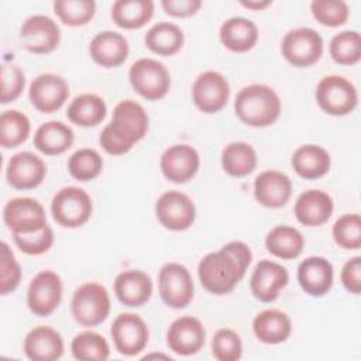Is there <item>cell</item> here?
Returning <instances> with one entry per match:
<instances>
[{
    "label": "cell",
    "instance_id": "b9f144b4",
    "mask_svg": "<svg viewBox=\"0 0 361 361\" xmlns=\"http://www.w3.org/2000/svg\"><path fill=\"white\" fill-rule=\"evenodd\" d=\"M310 10L314 20L326 27L343 25L350 14L347 3L341 0H314Z\"/></svg>",
    "mask_w": 361,
    "mask_h": 361
},
{
    "label": "cell",
    "instance_id": "2e32d148",
    "mask_svg": "<svg viewBox=\"0 0 361 361\" xmlns=\"http://www.w3.org/2000/svg\"><path fill=\"white\" fill-rule=\"evenodd\" d=\"M28 96L38 111L54 113L66 102L69 96V86L59 75L41 73L31 82Z\"/></svg>",
    "mask_w": 361,
    "mask_h": 361
},
{
    "label": "cell",
    "instance_id": "7dc6e473",
    "mask_svg": "<svg viewBox=\"0 0 361 361\" xmlns=\"http://www.w3.org/2000/svg\"><path fill=\"white\" fill-rule=\"evenodd\" d=\"M343 286L353 295H360L361 292V257H353L348 259L340 274Z\"/></svg>",
    "mask_w": 361,
    "mask_h": 361
},
{
    "label": "cell",
    "instance_id": "7bdbcfd3",
    "mask_svg": "<svg viewBox=\"0 0 361 361\" xmlns=\"http://www.w3.org/2000/svg\"><path fill=\"white\" fill-rule=\"evenodd\" d=\"M212 354L219 361H237L243 354L240 336L231 329H220L212 338Z\"/></svg>",
    "mask_w": 361,
    "mask_h": 361
},
{
    "label": "cell",
    "instance_id": "cb8c5ba5",
    "mask_svg": "<svg viewBox=\"0 0 361 361\" xmlns=\"http://www.w3.org/2000/svg\"><path fill=\"white\" fill-rule=\"evenodd\" d=\"M130 52L124 35L116 31H102L93 37L89 45L92 59L104 68H116L124 63Z\"/></svg>",
    "mask_w": 361,
    "mask_h": 361
},
{
    "label": "cell",
    "instance_id": "8fae6325",
    "mask_svg": "<svg viewBox=\"0 0 361 361\" xmlns=\"http://www.w3.org/2000/svg\"><path fill=\"white\" fill-rule=\"evenodd\" d=\"M3 220L11 233H35L47 226V214L42 204L32 197H14L3 210Z\"/></svg>",
    "mask_w": 361,
    "mask_h": 361
},
{
    "label": "cell",
    "instance_id": "484cf974",
    "mask_svg": "<svg viewBox=\"0 0 361 361\" xmlns=\"http://www.w3.org/2000/svg\"><path fill=\"white\" fill-rule=\"evenodd\" d=\"M114 292L124 306L138 307L149 300L152 295V281L140 269H128L116 276Z\"/></svg>",
    "mask_w": 361,
    "mask_h": 361
},
{
    "label": "cell",
    "instance_id": "6da1fadb",
    "mask_svg": "<svg viewBox=\"0 0 361 361\" xmlns=\"http://www.w3.org/2000/svg\"><path fill=\"white\" fill-rule=\"evenodd\" d=\"M251 259V250L243 241H231L220 251L209 252L197 267L202 286L213 295L230 293L244 278Z\"/></svg>",
    "mask_w": 361,
    "mask_h": 361
},
{
    "label": "cell",
    "instance_id": "277c9868",
    "mask_svg": "<svg viewBox=\"0 0 361 361\" xmlns=\"http://www.w3.org/2000/svg\"><path fill=\"white\" fill-rule=\"evenodd\" d=\"M128 79L133 89L151 102L165 97L171 87L168 69L162 62L152 58L135 61L128 71Z\"/></svg>",
    "mask_w": 361,
    "mask_h": 361
},
{
    "label": "cell",
    "instance_id": "7c38bea8",
    "mask_svg": "<svg viewBox=\"0 0 361 361\" xmlns=\"http://www.w3.org/2000/svg\"><path fill=\"white\" fill-rule=\"evenodd\" d=\"M62 281L54 271H41L30 282L27 305L39 317L49 316L61 303Z\"/></svg>",
    "mask_w": 361,
    "mask_h": 361
},
{
    "label": "cell",
    "instance_id": "f1b7e54d",
    "mask_svg": "<svg viewBox=\"0 0 361 361\" xmlns=\"http://www.w3.org/2000/svg\"><path fill=\"white\" fill-rule=\"evenodd\" d=\"M75 140L72 128L62 121L41 124L34 134V147L45 155H59L68 151Z\"/></svg>",
    "mask_w": 361,
    "mask_h": 361
},
{
    "label": "cell",
    "instance_id": "603a6c76",
    "mask_svg": "<svg viewBox=\"0 0 361 361\" xmlns=\"http://www.w3.org/2000/svg\"><path fill=\"white\" fill-rule=\"evenodd\" d=\"M333 209V199L327 192L309 189L298 196L295 203V216L300 224L317 227L331 217Z\"/></svg>",
    "mask_w": 361,
    "mask_h": 361
},
{
    "label": "cell",
    "instance_id": "5b68a950",
    "mask_svg": "<svg viewBox=\"0 0 361 361\" xmlns=\"http://www.w3.org/2000/svg\"><path fill=\"white\" fill-rule=\"evenodd\" d=\"M316 102L330 116H345L355 109L358 93L344 76L329 75L320 79L316 86Z\"/></svg>",
    "mask_w": 361,
    "mask_h": 361
},
{
    "label": "cell",
    "instance_id": "30bf717a",
    "mask_svg": "<svg viewBox=\"0 0 361 361\" xmlns=\"http://www.w3.org/2000/svg\"><path fill=\"white\" fill-rule=\"evenodd\" d=\"M155 214L165 228L183 231L193 224L196 209L188 195L179 190H169L158 197L155 203Z\"/></svg>",
    "mask_w": 361,
    "mask_h": 361
},
{
    "label": "cell",
    "instance_id": "7a4b0ae2",
    "mask_svg": "<svg viewBox=\"0 0 361 361\" xmlns=\"http://www.w3.org/2000/svg\"><path fill=\"white\" fill-rule=\"evenodd\" d=\"M234 111L250 127H268L281 114V100L272 87L254 83L243 87L237 93Z\"/></svg>",
    "mask_w": 361,
    "mask_h": 361
},
{
    "label": "cell",
    "instance_id": "60d3db41",
    "mask_svg": "<svg viewBox=\"0 0 361 361\" xmlns=\"http://www.w3.org/2000/svg\"><path fill=\"white\" fill-rule=\"evenodd\" d=\"M334 243L344 250H358L361 247V217L348 213L338 217L333 226Z\"/></svg>",
    "mask_w": 361,
    "mask_h": 361
},
{
    "label": "cell",
    "instance_id": "52a82bcc",
    "mask_svg": "<svg viewBox=\"0 0 361 361\" xmlns=\"http://www.w3.org/2000/svg\"><path fill=\"white\" fill-rule=\"evenodd\" d=\"M282 56L293 66L307 68L316 63L323 54L322 35L309 27L290 30L281 44Z\"/></svg>",
    "mask_w": 361,
    "mask_h": 361
},
{
    "label": "cell",
    "instance_id": "ac0fdd59",
    "mask_svg": "<svg viewBox=\"0 0 361 361\" xmlns=\"http://www.w3.org/2000/svg\"><path fill=\"white\" fill-rule=\"evenodd\" d=\"M206 340L202 322L193 316H182L173 320L166 331L169 350L179 355H192L200 351Z\"/></svg>",
    "mask_w": 361,
    "mask_h": 361
},
{
    "label": "cell",
    "instance_id": "681fc988",
    "mask_svg": "<svg viewBox=\"0 0 361 361\" xmlns=\"http://www.w3.org/2000/svg\"><path fill=\"white\" fill-rule=\"evenodd\" d=\"M99 142L102 145V148L110 154V155H123L126 152H128L133 147L121 142L113 133L111 130L109 128V126H106L103 128V131L100 133V138H99Z\"/></svg>",
    "mask_w": 361,
    "mask_h": 361
},
{
    "label": "cell",
    "instance_id": "4316f807",
    "mask_svg": "<svg viewBox=\"0 0 361 361\" xmlns=\"http://www.w3.org/2000/svg\"><path fill=\"white\" fill-rule=\"evenodd\" d=\"M252 330L259 341L279 344L290 336L292 322L286 313L278 309H265L254 317Z\"/></svg>",
    "mask_w": 361,
    "mask_h": 361
},
{
    "label": "cell",
    "instance_id": "ba28073f",
    "mask_svg": "<svg viewBox=\"0 0 361 361\" xmlns=\"http://www.w3.org/2000/svg\"><path fill=\"white\" fill-rule=\"evenodd\" d=\"M158 289L162 302L172 309L186 307L195 293L190 272L185 265L178 262H168L161 268Z\"/></svg>",
    "mask_w": 361,
    "mask_h": 361
},
{
    "label": "cell",
    "instance_id": "8d00e7d4",
    "mask_svg": "<svg viewBox=\"0 0 361 361\" xmlns=\"http://www.w3.org/2000/svg\"><path fill=\"white\" fill-rule=\"evenodd\" d=\"M72 355L82 361H104L110 355V347L103 336L94 331H82L71 343Z\"/></svg>",
    "mask_w": 361,
    "mask_h": 361
},
{
    "label": "cell",
    "instance_id": "d6986e66",
    "mask_svg": "<svg viewBox=\"0 0 361 361\" xmlns=\"http://www.w3.org/2000/svg\"><path fill=\"white\" fill-rule=\"evenodd\" d=\"M289 275L285 267L274 261L262 259L259 261L250 278L251 293L264 303L274 302L279 290L288 285Z\"/></svg>",
    "mask_w": 361,
    "mask_h": 361
},
{
    "label": "cell",
    "instance_id": "d4e9b609",
    "mask_svg": "<svg viewBox=\"0 0 361 361\" xmlns=\"http://www.w3.org/2000/svg\"><path fill=\"white\" fill-rule=\"evenodd\" d=\"M23 348L32 361H54L63 354V340L52 327L38 326L27 333Z\"/></svg>",
    "mask_w": 361,
    "mask_h": 361
},
{
    "label": "cell",
    "instance_id": "5bb4252c",
    "mask_svg": "<svg viewBox=\"0 0 361 361\" xmlns=\"http://www.w3.org/2000/svg\"><path fill=\"white\" fill-rule=\"evenodd\" d=\"M20 39L23 47L32 54H49L59 45L61 28L48 16L34 14L23 23Z\"/></svg>",
    "mask_w": 361,
    "mask_h": 361
},
{
    "label": "cell",
    "instance_id": "d590c367",
    "mask_svg": "<svg viewBox=\"0 0 361 361\" xmlns=\"http://www.w3.org/2000/svg\"><path fill=\"white\" fill-rule=\"evenodd\" d=\"M30 120L18 110H7L0 116V144L3 148H16L30 135Z\"/></svg>",
    "mask_w": 361,
    "mask_h": 361
},
{
    "label": "cell",
    "instance_id": "f6af8a7d",
    "mask_svg": "<svg viewBox=\"0 0 361 361\" xmlns=\"http://www.w3.org/2000/svg\"><path fill=\"white\" fill-rule=\"evenodd\" d=\"M0 259V293L7 295L17 289L21 281V268L7 243H1Z\"/></svg>",
    "mask_w": 361,
    "mask_h": 361
},
{
    "label": "cell",
    "instance_id": "4dcf8cb0",
    "mask_svg": "<svg viewBox=\"0 0 361 361\" xmlns=\"http://www.w3.org/2000/svg\"><path fill=\"white\" fill-rule=\"evenodd\" d=\"M268 252L281 259L298 258L305 247V238L299 230L290 226H276L265 237Z\"/></svg>",
    "mask_w": 361,
    "mask_h": 361
},
{
    "label": "cell",
    "instance_id": "9a60e30c",
    "mask_svg": "<svg viewBox=\"0 0 361 361\" xmlns=\"http://www.w3.org/2000/svg\"><path fill=\"white\" fill-rule=\"evenodd\" d=\"M192 97L195 106L207 114L220 111L228 102L230 86L227 79L216 71L200 73L193 83Z\"/></svg>",
    "mask_w": 361,
    "mask_h": 361
},
{
    "label": "cell",
    "instance_id": "4fadbf2b",
    "mask_svg": "<svg viewBox=\"0 0 361 361\" xmlns=\"http://www.w3.org/2000/svg\"><path fill=\"white\" fill-rule=\"evenodd\" d=\"M110 334L116 350L128 357L140 354L145 348L149 337L145 322L135 313H120L111 324Z\"/></svg>",
    "mask_w": 361,
    "mask_h": 361
},
{
    "label": "cell",
    "instance_id": "ee69618b",
    "mask_svg": "<svg viewBox=\"0 0 361 361\" xmlns=\"http://www.w3.org/2000/svg\"><path fill=\"white\" fill-rule=\"evenodd\" d=\"M13 240L16 245L23 251L24 254L28 255H39L47 252L52 244H54V231L52 228L47 224L41 230L35 233H28V234H18L13 233Z\"/></svg>",
    "mask_w": 361,
    "mask_h": 361
},
{
    "label": "cell",
    "instance_id": "83f0119b",
    "mask_svg": "<svg viewBox=\"0 0 361 361\" xmlns=\"http://www.w3.org/2000/svg\"><path fill=\"white\" fill-rule=\"evenodd\" d=\"M221 44L233 52H247L254 48L258 41L257 25L244 17H231L220 27Z\"/></svg>",
    "mask_w": 361,
    "mask_h": 361
},
{
    "label": "cell",
    "instance_id": "f907efd6",
    "mask_svg": "<svg viewBox=\"0 0 361 361\" xmlns=\"http://www.w3.org/2000/svg\"><path fill=\"white\" fill-rule=\"evenodd\" d=\"M272 1L265 0V1H241V6L251 8V10H262L265 7H268Z\"/></svg>",
    "mask_w": 361,
    "mask_h": 361
},
{
    "label": "cell",
    "instance_id": "8992f818",
    "mask_svg": "<svg viewBox=\"0 0 361 361\" xmlns=\"http://www.w3.org/2000/svg\"><path fill=\"white\" fill-rule=\"evenodd\" d=\"M92 199L78 186H66L55 193L51 202L54 220L66 228L83 226L92 216Z\"/></svg>",
    "mask_w": 361,
    "mask_h": 361
},
{
    "label": "cell",
    "instance_id": "7402d4cb",
    "mask_svg": "<svg viewBox=\"0 0 361 361\" xmlns=\"http://www.w3.org/2000/svg\"><path fill=\"white\" fill-rule=\"evenodd\" d=\"M333 276V265L323 257H309L298 267V282L313 298L324 296L331 289Z\"/></svg>",
    "mask_w": 361,
    "mask_h": 361
},
{
    "label": "cell",
    "instance_id": "74e56055",
    "mask_svg": "<svg viewBox=\"0 0 361 361\" xmlns=\"http://www.w3.org/2000/svg\"><path fill=\"white\" fill-rule=\"evenodd\" d=\"M330 56L340 65H355L361 59V37L358 31L347 30L330 41Z\"/></svg>",
    "mask_w": 361,
    "mask_h": 361
},
{
    "label": "cell",
    "instance_id": "f546056e",
    "mask_svg": "<svg viewBox=\"0 0 361 361\" xmlns=\"http://www.w3.org/2000/svg\"><path fill=\"white\" fill-rule=\"evenodd\" d=\"M292 168L300 178L317 179L329 172L330 155L320 145L306 144L293 152Z\"/></svg>",
    "mask_w": 361,
    "mask_h": 361
},
{
    "label": "cell",
    "instance_id": "44dd1931",
    "mask_svg": "<svg viewBox=\"0 0 361 361\" xmlns=\"http://www.w3.org/2000/svg\"><path fill=\"white\" fill-rule=\"evenodd\" d=\"M292 195V182L279 171H264L254 180L255 200L269 209H278L288 203Z\"/></svg>",
    "mask_w": 361,
    "mask_h": 361
},
{
    "label": "cell",
    "instance_id": "836d02e7",
    "mask_svg": "<svg viewBox=\"0 0 361 361\" xmlns=\"http://www.w3.org/2000/svg\"><path fill=\"white\" fill-rule=\"evenodd\" d=\"M144 41L147 48L154 54L171 56L182 48L185 38L178 25L168 21H161L147 31Z\"/></svg>",
    "mask_w": 361,
    "mask_h": 361
},
{
    "label": "cell",
    "instance_id": "9c48e42d",
    "mask_svg": "<svg viewBox=\"0 0 361 361\" xmlns=\"http://www.w3.org/2000/svg\"><path fill=\"white\" fill-rule=\"evenodd\" d=\"M149 118L144 107L134 100H123L113 110V118L107 124L111 133L124 144L133 147L148 131Z\"/></svg>",
    "mask_w": 361,
    "mask_h": 361
},
{
    "label": "cell",
    "instance_id": "e575fe53",
    "mask_svg": "<svg viewBox=\"0 0 361 361\" xmlns=\"http://www.w3.org/2000/svg\"><path fill=\"white\" fill-rule=\"evenodd\" d=\"M221 166L230 176H247L257 166V152L247 142H230L221 152Z\"/></svg>",
    "mask_w": 361,
    "mask_h": 361
},
{
    "label": "cell",
    "instance_id": "ffe728a7",
    "mask_svg": "<svg viewBox=\"0 0 361 361\" xmlns=\"http://www.w3.org/2000/svg\"><path fill=\"white\" fill-rule=\"evenodd\" d=\"M45 175V162L39 157L28 151L14 154L7 164V182L18 190L37 188L42 183Z\"/></svg>",
    "mask_w": 361,
    "mask_h": 361
},
{
    "label": "cell",
    "instance_id": "1f68e13d",
    "mask_svg": "<svg viewBox=\"0 0 361 361\" xmlns=\"http://www.w3.org/2000/svg\"><path fill=\"white\" fill-rule=\"evenodd\" d=\"M154 16L151 0H117L111 6V18L124 30L144 27Z\"/></svg>",
    "mask_w": 361,
    "mask_h": 361
},
{
    "label": "cell",
    "instance_id": "bcb514c9",
    "mask_svg": "<svg viewBox=\"0 0 361 361\" xmlns=\"http://www.w3.org/2000/svg\"><path fill=\"white\" fill-rule=\"evenodd\" d=\"M25 85V76L20 66L14 63L1 65V104L14 102L23 92Z\"/></svg>",
    "mask_w": 361,
    "mask_h": 361
},
{
    "label": "cell",
    "instance_id": "f35d334b",
    "mask_svg": "<svg viewBox=\"0 0 361 361\" xmlns=\"http://www.w3.org/2000/svg\"><path fill=\"white\" fill-rule=\"evenodd\" d=\"M103 169V159L100 154L92 148H80L75 151L68 161V171L72 178L87 182L100 175Z\"/></svg>",
    "mask_w": 361,
    "mask_h": 361
},
{
    "label": "cell",
    "instance_id": "d6a6232c",
    "mask_svg": "<svg viewBox=\"0 0 361 361\" xmlns=\"http://www.w3.org/2000/svg\"><path fill=\"white\" fill-rule=\"evenodd\" d=\"M107 107L104 100L92 93H83L76 96L66 111L68 118L80 127H93L104 120Z\"/></svg>",
    "mask_w": 361,
    "mask_h": 361
},
{
    "label": "cell",
    "instance_id": "c3c4849f",
    "mask_svg": "<svg viewBox=\"0 0 361 361\" xmlns=\"http://www.w3.org/2000/svg\"><path fill=\"white\" fill-rule=\"evenodd\" d=\"M161 6L164 11L172 17H189L193 16L200 7V0H162Z\"/></svg>",
    "mask_w": 361,
    "mask_h": 361
},
{
    "label": "cell",
    "instance_id": "ab89813d",
    "mask_svg": "<svg viewBox=\"0 0 361 361\" xmlns=\"http://www.w3.org/2000/svg\"><path fill=\"white\" fill-rule=\"evenodd\" d=\"M54 11L63 24L79 27L93 18L96 3L93 0H58L54 3Z\"/></svg>",
    "mask_w": 361,
    "mask_h": 361
},
{
    "label": "cell",
    "instance_id": "e0dca14e",
    "mask_svg": "<svg viewBox=\"0 0 361 361\" xmlns=\"http://www.w3.org/2000/svg\"><path fill=\"white\" fill-rule=\"evenodd\" d=\"M199 165L197 151L188 144H176L166 148L159 161L162 175L173 183L190 180L197 173Z\"/></svg>",
    "mask_w": 361,
    "mask_h": 361
},
{
    "label": "cell",
    "instance_id": "3957f363",
    "mask_svg": "<svg viewBox=\"0 0 361 361\" xmlns=\"http://www.w3.org/2000/svg\"><path fill=\"white\" fill-rule=\"evenodd\" d=\"M71 312L76 323L93 327L104 322L110 313L107 289L97 282H86L76 288L71 300Z\"/></svg>",
    "mask_w": 361,
    "mask_h": 361
}]
</instances>
